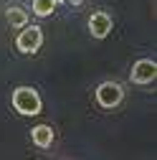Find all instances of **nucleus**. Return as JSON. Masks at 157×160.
Here are the masks:
<instances>
[{
  "instance_id": "nucleus-1",
  "label": "nucleus",
  "mask_w": 157,
  "mask_h": 160,
  "mask_svg": "<svg viewBox=\"0 0 157 160\" xmlns=\"http://www.w3.org/2000/svg\"><path fill=\"white\" fill-rule=\"evenodd\" d=\"M10 102H13V109L23 117H36L43 109V99L33 87H15Z\"/></svg>"
},
{
  "instance_id": "nucleus-2",
  "label": "nucleus",
  "mask_w": 157,
  "mask_h": 160,
  "mask_svg": "<svg viewBox=\"0 0 157 160\" xmlns=\"http://www.w3.org/2000/svg\"><path fill=\"white\" fill-rule=\"evenodd\" d=\"M94 99H96V104L102 109H114V107H119L122 99H124V87L119 82H102L96 87V92H94Z\"/></svg>"
},
{
  "instance_id": "nucleus-3",
  "label": "nucleus",
  "mask_w": 157,
  "mask_h": 160,
  "mask_svg": "<svg viewBox=\"0 0 157 160\" xmlns=\"http://www.w3.org/2000/svg\"><path fill=\"white\" fill-rule=\"evenodd\" d=\"M41 46H43V28L26 23L21 28V33H18V38H15V48L21 53H36Z\"/></svg>"
},
{
  "instance_id": "nucleus-4",
  "label": "nucleus",
  "mask_w": 157,
  "mask_h": 160,
  "mask_svg": "<svg viewBox=\"0 0 157 160\" xmlns=\"http://www.w3.org/2000/svg\"><path fill=\"white\" fill-rule=\"evenodd\" d=\"M129 79L134 84H152L157 79V61L155 58H140V61L132 66Z\"/></svg>"
},
{
  "instance_id": "nucleus-5",
  "label": "nucleus",
  "mask_w": 157,
  "mask_h": 160,
  "mask_svg": "<svg viewBox=\"0 0 157 160\" xmlns=\"http://www.w3.org/2000/svg\"><path fill=\"white\" fill-rule=\"evenodd\" d=\"M89 33L94 36V38H107L109 33H112V26H114V21H112V15L107 13V10H96V13H91V18H89Z\"/></svg>"
},
{
  "instance_id": "nucleus-6",
  "label": "nucleus",
  "mask_w": 157,
  "mask_h": 160,
  "mask_svg": "<svg viewBox=\"0 0 157 160\" xmlns=\"http://www.w3.org/2000/svg\"><path fill=\"white\" fill-rule=\"evenodd\" d=\"M53 140H56V135H53V127L51 125H36L31 130V142L36 148H41V150H48L53 145Z\"/></svg>"
},
{
  "instance_id": "nucleus-7",
  "label": "nucleus",
  "mask_w": 157,
  "mask_h": 160,
  "mask_svg": "<svg viewBox=\"0 0 157 160\" xmlns=\"http://www.w3.org/2000/svg\"><path fill=\"white\" fill-rule=\"evenodd\" d=\"M5 21H8L10 28H23V26L28 23V10L21 8V5H10V8L5 10Z\"/></svg>"
},
{
  "instance_id": "nucleus-8",
  "label": "nucleus",
  "mask_w": 157,
  "mask_h": 160,
  "mask_svg": "<svg viewBox=\"0 0 157 160\" xmlns=\"http://www.w3.org/2000/svg\"><path fill=\"white\" fill-rule=\"evenodd\" d=\"M31 10L38 18H48V15H53L56 3H53V0H31Z\"/></svg>"
},
{
  "instance_id": "nucleus-9",
  "label": "nucleus",
  "mask_w": 157,
  "mask_h": 160,
  "mask_svg": "<svg viewBox=\"0 0 157 160\" xmlns=\"http://www.w3.org/2000/svg\"><path fill=\"white\" fill-rule=\"evenodd\" d=\"M66 3H71V5H81L84 0H66Z\"/></svg>"
},
{
  "instance_id": "nucleus-10",
  "label": "nucleus",
  "mask_w": 157,
  "mask_h": 160,
  "mask_svg": "<svg viewBox=\"0 0 157 160\" xmlns=\"http://www.w3.org/2000/svg\"><path fill=\"white\" fill-rule=\"evenodd\" d=\"M53 3H56V5H58V3H66V0H53Z\"/></svg>"
}]
</instances>
